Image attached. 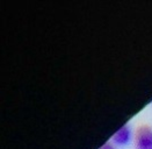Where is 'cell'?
Segmentation results:
<instances>
[{
    "label": "cell",
    "instance_id": "2",
    "mask_svg": "<svg viewBox=\"0 0 152 149\" xmlns=\"http://www.w3.org/2000/svg\"><path fill=\"white\" fill-rule=\"evenodd\" d=\"M134 136H135V131L129 125H123L121 126L112 136V142L115 146H127L131 141L134 142Z\"/></svg>",
    "mask_w": 152,
    "mask_h": 149
},
{
    "label": "cell",
    "instance_id": "3",
    "mask_svg": "<svg viewBox=\"0 0 152 149\" xmlns=\"http://www.w3.org/2000/svg\"><path fill=\"white\" fill-rule=\"evenodd\" d=\"M99 149H117V147L115 146L114 143L112 142V141H109V142H106V143H103L101 147Z\"/></svg>",
    "mask_w": 152,
    "mask_h": 149
},
{
    "label": "cell",
    "instance_id": "1",
    "mask_svg": "<svg viewBox=\"0 0 152 149\" xmlns=\"http://www.w3.org/2000/svg\"><path fill=\"white\" fill-rule=\"evenodd\" d=\"M135 149H152V127L140 125L135 131L134 136Z\"/></svg>",
    "mask_w": 152,
    "mask_h": 149
}]
</instances>
